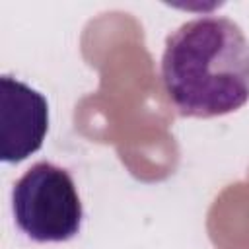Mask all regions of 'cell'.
Here are the masks:
<instances>
[{
	"mask_svg": "<svg viewBox=\"0 0 249 249\" xmlns=\"http://www.w3.org/2000/svg\"><path fill=\"white\" fill-rule=\"evenodd\" d=\"M161 84L181 117L230 115L249 101V39L224 16L179 25L161 54Z\"/></svg>",
	"mask_w": 249,
	"mask_h": 249,
	"instance_id": "1",
	"label": "cell"
},
{
	"mask_svg": "<svg viewBox=\"0 0 249 249\" xmlns=\"http://www.w3.org/2000/svg\"><path fill=\"white\" fill-rule=\"evenodd\" d=\"M49 132V101L29 84L0 76V160L19 163L39 152Z\"/></svg>",
	"mask_w": 249,
	"mask_h": 249,
	"instance_id": "3",
	"label": "cell"
},
{
	"mask_svg": "<svg viewBox=\"0 0 249 249\" xmlns=\"http://www.w3.org/2000/svg\"><path fill=\"white\" fill-rule=\"evenodd\" d=\"M12 214L29 239L62 243L78 235L84 208L72 175L51 161H37L14 183Z\"/></svg>",
	"mask_w": 249,
	"mask_h": 249,
	"instance_id": "2",
	"label": "cell"
}]
</instances>
